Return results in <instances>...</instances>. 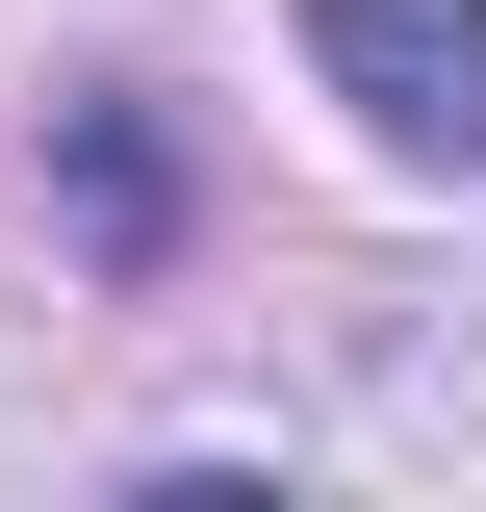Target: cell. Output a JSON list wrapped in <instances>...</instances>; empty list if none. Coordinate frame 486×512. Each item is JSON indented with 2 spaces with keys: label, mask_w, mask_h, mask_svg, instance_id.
I'll list each match as a JSON object with an SVG mask.
<instances>
[{
  "label": "cell",
  "mask_w": 486,
  "mask_h": 512,
  "mask_svg": "<svg viewBox=\"0 0 486 512\" xmlns=\"http://www.w3.org/2000/svg\"><path fill=\"white\" fill-rule=\"evenodd\" d=\"M77 231H103V256H154V231H180V154H154V103H77Z\"/></svg>",
  "instance_id": "cell-2"
},
{
  "label": "cell",
  "mask_w": 486,
  "mask_h": 512,
  "mask_svg": "<svg viewBox=\"0 0 486 512\" xmlns=\"http://www.w3.org/2000/svg\"><path fill=\"white\" fill-rule=\"evenodd\" d=\"M307 77H333L410 180H461V154H486V0H307Z\"/></svg>",
  "instance_id": "cell-1"
}]
</instances>
